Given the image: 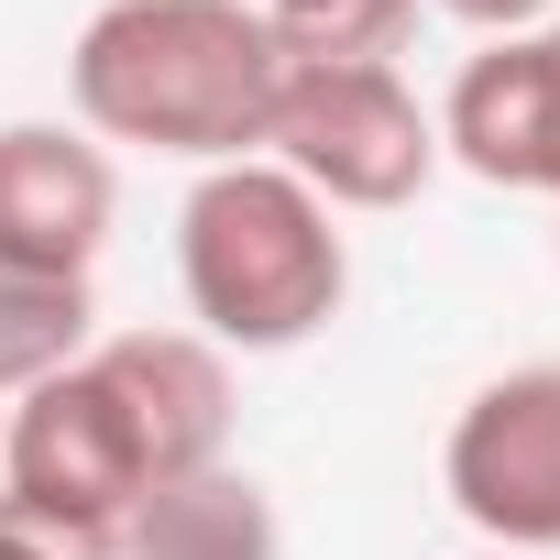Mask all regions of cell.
Instances as JSON below:
<instances>
[{"instance_id": "obj_5", "label": "cell", "mask_w": 560, "mask_h": 560, "mask_svg": "<svg viewBox=\"0 0 560 560\" xmlns=\"http://www.w3.org/2000/svg\"><path fill=\"white\" fill-rule=\"evenodd\" d=\"M451 505L505 549H560V363L494 374L451 418Z\"/></svg>"}, {"instance_id": "obj_9", "label": "cell", "mask_w": 560, "mask_h": 560, "mask_svg": "<svg viewBox=\"0 0 560 560\" xmlns=\"http://www.w3.org/2000/svg\"><path fill=\"white\" fill-rule=\"evenodd\" d=\"M89 352V275H45L0 253V385H45Z\"/></svg>"}, {"instance_id": "obj_8", "label": "cell", "mask_w": 560, "mask_h": 560, "mask_svg": "<svg viewBox=\"0 0 560 560\" xmlns=\"http://www.w3.org/2000/svg\"><path fill=\"white\" fill-rule=\"evenodd\" d=\"M287 538H275V505H264V483L253 472H187V483H165V494H143L132 516H121V538H110V560H275Z\"/></svg>"}, {"instance_id": "obj_1", "label": "cell", "mask_w": 560, "mask_h": 560, "mask_svg": "<svg viewBox=\"0 0 560 560\" xmlns=\"http://www.w3.org/2000/svg\"><path fill=\"white\" fill-rule=\"evenodd\" d=\"M231 440V374L187 330H121L45 374L12 418H0V472H12V516L67 527V538H121V516L187 472H209Z\"/></svg>"}, {"instance_id": "obj_2", "label": "cell", "mask_w": 560, "mask_h": 560, "mask_svg": "<svg viewBox=\"0 0 560 560\" xmlns=\"http://www.w3.org/2000/svg\"><path fill=\"white\" fill-rule=\"evenodd\" d=\"M287 45L253 0H110L78 34V110L110 143L242 165L275 132Z\"/></svg>"}, {"instance_id": "obj_4", "label": "cell", "mask_w": 560, "mask_h": 560, "mask_svg": "<svg viewBox=\"0 0 560 560\" xmlns=\"http://www.w3.org/2000/svg\"><path fill=\"white\" fill-rule=\"evenodd\" d=\"M264 143L287 154L308 198H341V209H407L440 165V121L396 89V67H330V56H287Z\"/></svg>"}, {"instance_id": "obj_11", "label": "cell", "mask_w": 560, "mask_h": 560, "mask_svg": "<svg viewBox=\"0 0 560 560\" xmlns=\"http://www.w3.org/2000/svg\"><path fill=\"white\" fill-rule=\"evenodd\" d=\"M0 560H110V549L100 538H67V527H34V516L0 505Z\"/></svg>"}, {"instance_id": "obj_6", "label": "cell", "mask_w": 560, "mask_h": 560, "mask_svg": "<svg viewBox=\"0 0 560 560\" xmlns=\"http://www.w3.org/2000/svg\"><path fill=\"white\" fill-rule=\"evenodd\" d=\"M440 154H462L483 187H549L560 198V12L505 34V45H483L451 78Z\"/></svg>"}, {"instance_id": "obj_3", "label": "cell", "mask_w": 560, "mask_h": 560, "mask_svg": "<svg viewBox=\"0 0 560 560\" xmlns=\"http://www.w3.org/2000/svg\"><path fill=\"white\" fill-rule=\"evenodd\" d=\"M176 275H187V308L209 319V341L242 352H298L308 330H330L352 264L330 209L287 176V165H209L187 220H176Z\"/></svg>"}, {"instance_id": "obj_10", "label": "cell", "mask_w": 560, "mask_h": 560, "mask_svg": "<svg viewBox=\"0 0 560 560\" xmlns=\"http://www.w3.org/2000/svg\"><path fill=\"white\" fill-rule=\"evenodd\" d=\"M287 56H330V67H385L418 23V0H253Z\"/></svg>"}, {"instance_id": "obj_12", "label": "cell", "mask_w": 560, "mask_h": 560, "mask_svg": "<svg viewBox=\"0 0 560 560\" xmlns=\"http://www.w3.org/2000/svg\"><path fill=\"white\" fill-rule=\"evenodd\" d=\"M440 12H451V23H472V34H494V45H505V34H527V23H549V12H560V0H440Z\"/></svg>"}, {"instance_id": "obj_7", "label": "cell", "mask_w": 560, "mask_h": 560, "mask_svg": "<svg viewBox=\"0 0 560 560\" xmlns=\"http://www.w3.org/2000/svg\"><path fill=\"white\" fill-rule=\"evenodd\" d=\"M100 231H110V154L56 121H12L0 132V253L45 275H89Z\"/></svg>"}, {"instance_id": "obj_13", "label": "cell", "mask_w": 560, "mask_h": 560, "mask_svg": "<svg viewBox=\"0 0 560 560\" xmlns=\"http://www.w3.org/2000/svg\"><path fill=\"white\" fill-rule=\"evenodd\" d=\"M505 560H516V549H505Z\"/></svg>"}]
</instances>
